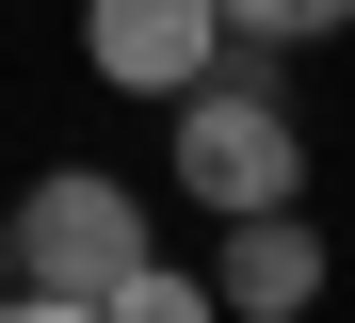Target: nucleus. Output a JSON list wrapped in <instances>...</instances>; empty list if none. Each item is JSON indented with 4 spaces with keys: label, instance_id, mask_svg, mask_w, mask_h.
<instances>
[{
    "label": "nucleus",
    "instance_id": "1",
    "mask_svg": "<svg viewBox=\"0 0 355 323\" xmlns=\"http://www.w3.org/2000/svg\"><path fill=\"white\" fill-rule=\"evenodd\" d=\"M178 194H194L210 226L307 210V129H291V97L259 81V65H210V81L178 97Z\"/></svg>",
    "mask_w": 355,
    "mask_h": 323
},
{
    "label": "nucleus",
    "instance_id": "2",
    "mask_svg": "<svg viewBox=\"0 0 355 323\" xmlns=\"http://www.w3.org/2000/svg\"><path fill=\"white\" fill-rule=\"evenodd\" d=\"M0 226H17V275H33V291H81V307H97L113 275H146V258H162L146 194H130V178H97V162H49Z\"/></svg>",
    "mask_w": 355,
    "mask_h": 323
},
{
    "label": "nucleus",
    "instance_id": "3",
    "mask_svg": "<svg viewBox=\"0 0 355 323\" xmlns=\"http://www.w3.org/2000/svg\"><path fill=\"white\" fill-rule=\"evenodd\" d=\"M226 49H243L226 0H81V65H97L113 97H162V113H178Z\"/></svg>",
    "mask_w": 355,
    "mask_h": 323
},
{
    "label": "nucleus",
    "instance_id": "4",
    "mask_svg": "<svg viewBox=\"0 0 355 323\" xmlns=\"http://www.w3.org/2000/svg\"><path fill=\"white\" fill-rule=\"evenodd\" d=\"M210 291L243 307V323H307V307H323V226H307V210H243L226 258H210Z\"/></svg>",
    "mask_w": 355,
    "mask_h": 323
},
{
    "label": "nucleus",
    "instance_id": "5",
    "mask_svg": "<svg viewBox=\"0 0 355 323\" xmlns=\"http://www.w3.org/2000/svg\"><path fill=\"white\" fill-rule=\"evenodd\" d=\"M97 323H226V291H210V275H178V258H146V275H113V291H97Z\"/></svg>",
    "mask_w": 355,
    "mask_h": 323
},
{
    "label": "nucleus",
    "instance_id": "6",
    "mask_svg": "<svg viewBox=\"0 0 355 323\" xmlns=\"http://www.w3.org/2000/svg\"><path fill=\"white\" fill-rule=\"evenodd\" d=\"M243 49H307V33H355V0H226Z\"/></svg>",
    "mask_w": 355,
    "mask_h": 323
},
{
    "label": "nucleus",
    "instance_id": "7",
    "mask_svg": "<svg viewBox=\"0 0 355 323\" xmlns=\"http://www.w3.org/2000/svg\"><path fill=\"white\" fill-rule=\"evenodd\" d=\"M0 323H97V307H81V291H33V275H17V291H0Z\"/></svg>",
    "mask_w": 355,
    "mask_h": 323
},
{
    "label": "nucleus",
    "instance_id": "8",
    "mask_svg": "<svg viewBox=\"0 0 355 323\" xmlns=\"http://www.w3.org/2000/svg\"><path fill=\"white\" fill-rule=\"evenodd\" d=\"M0 291H17V226H0Z\"/></svg>",
    "mask_w": 355,
    "mask_h": 323
}]
</instances>
